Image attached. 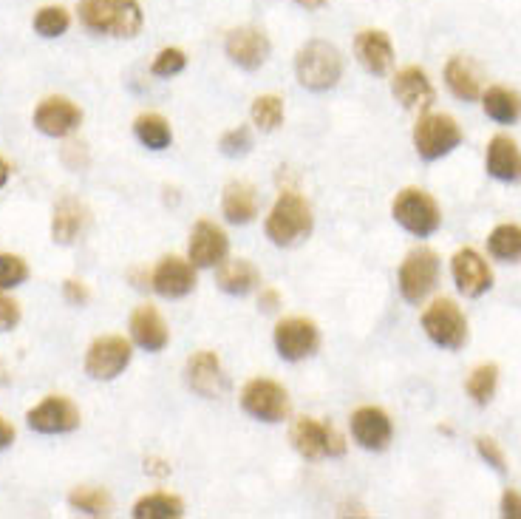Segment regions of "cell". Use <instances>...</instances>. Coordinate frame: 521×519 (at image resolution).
<instances>
[{
	"label": "cell",
	"instance_id": "18",
	"mask_svg": "<svg viewBox=\"0 0 521 519\" xmlns=\"http://www.w3.org/2000/svg\"><path fill=\"white\" fill-rule=\"evenodd\" d=\"M187 386L202 398H219L227 389V378H224V369H221L216 352L202 349L187 361Z\"/></svg>",
	"mask_w": 521,
	"mask_h": 519
},
{
	"label": "cell",
	"instance_id": "16",
	"mask_svg": "<svg viewBox=\"0 0 521 519\" xmlns=\"http://www.w3.org/2000/svg\"><path fill=\"white\" fill-rule=\"evenodd\" d=\"M227 250H230V242H227V233L219 225L202 219L199 225L193 227L190 247H187L193 267H219L221 261L227 259Z\"/></svg>",
	"mask_w": 521,
	"mask_h": 519
},
{
	"label": "cell",
	"instance_id": "41",
	"mask_svg": "<svg viewBox=\"0 0 521 519\" xmlns=\"http://www.w3.org/2000/svg\"><path fill=\"white\" fill-rule=\"evenodd\" d=\"M63 295H66V301L77 304V307L88 304V298H91V293H88V287H85L83 281H74V278L63 284Z\"/></svg>",
	"mask_w": 521,
	"mask_h": 519
},
{
	"label": "cell",
	"instance_id": "4",
	"mask_svg": "<svg viewBox=\"0 0 521 519\" xmlns=\"http://www.w3.org/2000/svg\"><path fill=\"white\" fill-rule=\"evenodd\" d=\"M391 213L411 236H420V239L434 236L442 225V213H439L434 196L420 191V188H405V191L397 193Z\"/></svg>",
	"mask_w": 521,
	"mask_h": 519
},
{
	"label": "cell",
	"instance_id": "9",
	"mask_svg": "<svg viewBox=\"0 0 521 519\" xmlns=\"http://www.w3.org/2000/svg\"><path fill=\"white\" fill-rule=\"evenodd\" d=\"M241 406L247 415L264 423H281L289 415V395L281 383L269 381V378H255L244 386L241 392Z\"/></svg>",
	"mask_w": 521,
	"mask_h": 519
},
{
	"label": "cell",
	"instance_id": "10",
	"mask_svg": "<svg viewBox=\"0 0 521 519\" xmlns=\"http://www.w3.org/2000/svg\"><path fill=\"white\" fill-rule=\"evenodd\" d=\"M292 446H295L298 454L306 457V460L340 457V454L346 451L343 437H340L332 426H326V423H320V420H312V417L295 420V426H292Z\"/></svg>",
	"mask_w": 521,
	"mask_h": 519
},
{
	"label": "cell",
	"instance_id": "43",
	"mask_svg": "<svg viewBox=\"0 0 521 519\" xmlns=\"http://www.w3.org/2000/svg\"><path fill=\"white\" fill-rule=\"evenodd\" d=\"M258 307L264 312H275L281 307V295L275 290H261V298H258Z\"/></svg>",
	"mask_w": 521,
	"mask_h": 519
},
{
	"label": "cell",
	"instance_id": "39",
	"mask_svg": "<svg viewBox=\"0 0 521 519\" xmlns=\"http://www.w3.org/2000/svg\"><path fill=\"white\" fill-rule=\"evenodd\" d=\"M476 451H479V457H482L490 468H496L499 474H505L507 471L505 451L499 449V443H496L493 437H476Z\"/></svg>",
	"mask_w": 521,
	"mask_h": 519
},
{
	"label": "cell",
	"instance_id": "46",
	"mask_svg": "<svg viewBox=\"0 0 521 519\" xmlns=\"http://www.w3.org/2000/svg\"><path fill=\"white\" fill-rule=\"evenodd\" d=\"M9 165H6V162H3V159H0V188H3V185H6V182H9Z\"/></svg>",
	"mask_w": 521,
	"mask_h": 519
},
{
	"label": "cell",
	"instance_id": "45",
	"mask_svg": "<svg viewBox=\"0 0 521 519\" xmlns=\"http://www.w3.org/2000/svg\"><path fill=\"white\" fill-rule=\"evenodd\" d=\"M295 3H298V6H303V9H320V6H323L326 0H295Z\"/></svg>",
	"mask_w": 521,
	"mask_h": 519
},
{
	"label": "cell",
	"instance_id": "21",
	"mask_svg": "<svg viewBox=\"0 0 521 519\" xmlns=\"http://www.w3.org/2000/svg\"><path fill=\"white\" fill-rule=\"evenodd\" d=\"M391 91L405 108H428L437 100V91L420 66H408V69L397 71L391 80Z\"/></svg>",
	"mask_w": 521,
	"mask_h": 519
},
{
	"label": "cell",
	"instance_id": "47",
	"mask_svg": "<svg viewBox=\"0 0 521 519\" xmlns=\"http://www.w3.org/2000/svg\"><path fill=\"white\" fill-rule=\"evenodd\" d=\"M9 383V372H6V366L0 364V386H6Z\"/></svg>",
	"mask_w": 521,
	"mask_h": 519
},
{
	"label": "cell",
	"instance_id": "6",
	"mask_svg": "<svg viewBox=\"0 0 521 519\" xmlns=\"http://www.w3.org/2000/svg\"><path fill=\"white\" fill-rule=\"evenodd\" d=\"M422 329L434 344L451 352L468 344V321L451 298H439L422 312Z\"/></svg>",
	"mask_w": 521,
	"mask_h": 519
},
{
	"label": "cell",
	"instance_id": "15",
	"mask_svg": "<svg viewBox=\"0 0 521 519\" xmlns=\"http://www.w3.org/2000/svg\"><path fill=\"white\" fill-rule=\"evenodd\" d=\"M451 273H454L459 293L465 295V298H479V295H485L493 287L490 264L471 247L456 253L454 261H451Z\"/></svg>",
	"mask_w": 521,
	"mask_h": 519
},
{
	"label": "cell",
	"instance_id": "35",
	"mask_svg": "<svg viewBox=\"0 0 521 519\" xmlns=\"http://www.w3.org/2000/svg\"><path fill=\"white\" fill-rule=\"evenodd\" d=\"M68 26H71V15H68L63 6H43L37 15H34V32L40 37H60L66 35Z\"/></svg>",
	"mask_w": 521,
	"mask_h": 519
},
{
	"label": "cell",
	"instance_id": "11",
	"mask_svg": "<svg viewBox=\"0 0 521 519\" xmlns=\"http://www.w3.org/2000/svg\"><path fill=\"white\" fill-rule=\"evenodd\" d=\"M320 344V332L309 318H284L275 327V349L284 361H303Z\"/></svg>",
	"mask_w": 521,
	"mask_h": 519
},
{
	"label": "cell",
	"instance_id": "25",
	"mask_svg": "<svg viewBox=\"0 0 521 519\" xmlns=\"http://www.w3.org/2000/svg\"><path fill=\"white\" fill-rule=\"evenodd\" d=\"M221 210L227 216V222L233 225H250L258 216V193L250 182H230L224 188Z\"/></svg>",
	"mask_w": 521,
	"mask_h": 519
},
{
	"label": "cell",
	"instance_id": "22",
	"mask_svg": "<svg viewBox=\"0 0 521 519\" xmlns=\"http://www.w3.org/2000/svg\"><path fill=\"white\" fill-rule=\"evenodd\" d=\"M131 335H134L136 344L142 346V349H148V352H162L170 341L165 318H162L159 310L151 307V304H142V307L131 315Z\"/></svg>",
	"mask_w": 521,
	"mask_h": 519
},
{
	"label": "cell",
	"instance_id": "29",
	"mask_svg": "<svg viewBox=\"0 0 521 519\" xmlns=\"http://www.w3.org/2000/svg\"><path fill=\"white\" fill-rule=\"evenodd\" d=\"M136 139L151 148V151H165L170 142H173V131H170V122L162 114H142L134 122Z\"/></svg>",
	"mask_w": 521,
	"mask_h": 519
},
{
	"label": "cell",
	"instance_id": "28",
	"mask_svg": "<svg viewBox=\"0 0 521 519\" xmlns=\"http://www.w3.org/2000/svg\"><path fill=\"white\" fill-rule=\"evenodd\" d=\"M482 105H485V114L493 122H502V125H513L521 120V94L510 91L505 86H493L482 94Z\"/></svg>",
	"mask_w": 521,
	"mask_h": 519
},
{
	"label": "cell",
	"instance_id": "30",
	"mask_svg": "<svg viewBox=\"0 0 521 519\" xmlns=\"http://www.w3.org/2000/svg\"><path fill=\"white\" fill-rule=\"evenodd\" d=\"M182 514H185V502L173 494H165V491L148 494L134 505L136 519H176Z\"/></svg>",
	"mask_w": 521,
	"mask_h": 519
},
{
	"label": "cell",
	"instance_id": "27",
	"mask_svg": "<svg viewBox=\"0 0 521 519\" xmlns=\"http://www.w3.org/2000/svg\"><path fill=\"white\" fill-rule=\"evenodd\" d=\"M445 83L451 88V94L459 97V100H465V103H473V100L482 97V80H479L471 60H465V57H451L448 60Z\"/></svg>",
	"mask_w": 521,
	"mask_h": 519
},
{
	"label": "cell",
	"instance_id": "5",
	"mask_svg": "<svg viewBox=\"0 0 521 519\" xmlns=\"http://www.w3.org/2000/svg\"><path fill=\"white\" fill-rule=\"evenodd\" d=\"M462 139L465 134L459 128V122L448 114H425L414 128V148L428 162H437L442 156L451 154L454 148L462 145Z\"/></svg>",
	"mask_w": 521,
	"mask_h": 519
},
{
	"label": "cell",
	"instance_id": "14",
	"mask_svg": "<svg viewBox=\"0 0 521 519\" xmlns=\"http://www.w3.org/2000/svg\"><path fill=\"white\" fill-rule=\"evenodd\" d=\"M80 122H83V111L66 97H49L34 111V128L54 139L74 134L80 128Z\"/></svg>",
	"mask_w": 521,
	"mask_h": 519
},
{
	"label": "cell",
	"instance_id": "2",
	"mask_svg": "<svg viewBox=\"0 0 521 519\" xmlns=\"http://www.w3.org/2000/svg\"><path fill=\"white\" fill-rule=\"evenodd\" d=\"M295 74L298 83L309 91H329L343 77V57L337 46L326 40H309L295 57Z\"/></svg>",
	"mask_w": 521,
	"mask_h": 519
},
{
	"label": "cell",
	"instance_id": "23",
	"mask_svg": "<svg viewBox=\"0 0 521 519\" xmlns=\"http://www.w3.org/2000/svg\"><path fill=\"white\" fill-rule=\"evenodd\" d=\"M488 173L499 182H521V151L505 134L488 142Z\"/></svg>",
	"mask_w": 521,
	"mask_h": 519
},
{
	"label": "cell",
	"instance_id": "37",
	"mask_svg": "<svg viewBox=\"0 0 521 519\" xmlns=\"http://www.w3.org/2000/svg\"><path fill=\"white\" fill-rule=\"evenodd\" d=\"M187 66V54L182 49H176V46H168V49H162V52L153 57L151 63V71L156 77H176V74H182Z\"/></svg>",
	"mask_w": 521,
	"mask_h": 519
},
{
	"label": "cell",
	"instance_id": "31",
	"mask_svg": "<svg viewBox=\"0 0 521 519\" xmlns=\"http://www.w3.org/2000/svg\"><path fill=\"white\" fill-rule=\"evenodd\" d=\"M488 250L499 261H521V227L499 225L488 236Z\"/></svg>",
	"mask_w": 521,
	"mask_h": 519
},
{
	"label": "cell",
	"instance_id": "34",
	"mask_svg": "<svg viewBox=\"0 0 521 519\" xmlns=\"http://www.w3.org/2000/svg\"><path fill=\"white\" fill-rule=\"evenodd\" d=\"M253 122L261 131H278L284 125V100L275 94H261L253 103Z\"/></svg>",
	"mask_w": 521,
	"mask_h": 519
},
{
	"label": "cell",
	"instance_id": "3",
	"mask_svg": "<svg viewBox=\"0 0 521 519\" xmlns=\"http://www.w3.org/2000/svg\"><path fill=\"white\" fill-rule=\"evenodd\" d=\"M309 233H312V208L306 205L301 193L284 191L267 216L269 242L278 247H292L303 242Z\"/></svg>",
	"mask_w": 521,
	"mask_h": 519
},
{
	"label": "cell",
	"instance_id": "20",
	"mask_svg": "<svg viewBox=\"0 0 521 519\" xmlns=\"http://www.w3.org/2000/svg\"><path fill=\"white\" fill-rule=\"evenodd\" d=\"M354 54L369 74H386L394 63V46L383 29H363L354 37Z\"/></svg>",
	"mask_w": 521,
	"mask_h": 519
},
{
	"label": "cell",
	"instance_id": "33",
	"mask_svg": "<svg viewBox=\"0 0 521 519\" xmlns=\"http://www.w3.org/2000/svg\"><path fill=\"white\" fill-rule=\"evenodd\" d=\"M496 386H499V366L496 364H482L476 366L471 372V378L465 383L468 395L473 398V403L479 406H488L493 395H496Z\"/></svg>",
	"mask_w": 521,
	"mask_h": 519
},
{
	"label": "cell",
	"instance_id": "44",
	"mask_svg": "<svg viewBox=\"0 0 521 519\" xmlns=\"http://www.w3.org/2000/svg\"><path fill=\"white\" fill-rule=\"evenodd\" d=\"M12 443H15V426H12L9 420L0 417V451L9 449Z\"/></svg>",
	"mask_w": 521,
	"mask_h": 519
},
{
	"label": "cell",
	"instance_id": "19",
	"mask_svg": "<svg viewBox=\"0 0 521 519\" xmlns=\"http://www.w3.org/2000/svg\"><path fill=\"white\" fill-rule=\"evenodd\" d=\"M151 287L162 298H185L196 287V270L193 264L179 256H168L156 264L151 276Z\"/></svg>",
	"mask_w": 521,
	"mask_h": 519
},
{
	"label": "cell",
	"instance_id": "38",
	"mask_svg": "<svg viewBox=\"0 0 521 519\" xmlns=\"http://www.w3.org/2000/svg\"><path fill=\"white\" fill-rule=\"evenodd\" d=\"M221 154L224 156H244L250 148H253V134H250V128H233V131H227L219 142Z\"/></svg>",
	"mask_w": 521,
	"mask_h": 519
},
{
	"label": "cell",
	"instance_id": "13",
	"mask_svg": "<svg viewBox=\"0 0 521 519\" xmlns=\"http://www.w3.org/2000/svg\"><path fill=\"white\" fill-rule=\"evenodd\" d=\"M29 426L40 434H66L80 426V409L63 395H51L26 415Z\"/></svg>",
	"mask_w": 521,
	"mask_h": 519
},
{
	"label": "cell",
	"instance_id": "12",
	"mask_svg": "<svg viewBox=\"0 0 521 519\" xmlns=\"http://www.w3.org/2000/svg\"><path fill=\"white\" fill-rule=\"evenodd\" d=\"M224 52H227V57L236 63L238 69L255 71L267 63L269 52H272V43H269V37L264 35L261 29H255V26H241V29H233V32L227 35Z\"/></svg>",
	"mask_w": 521,
	"mask_h": 519
},
{
	"label": "cell",
	"instance_id": "26",
	"mask_svg": "<svg viewBox=\"0 0 521 519\" xmlns=\"http://www.w3.org/2000/svg\"><path fill=\"white\" fill-rule=\"evenodd\" d=\"M219 287L230 295H247L253 293L255 287L261 284V273L255 270L253 261L247 259H233L221 261L219 264Z\"/></svg>",
	"mask_w": 521,
	"mask_h": 519
},
{
	"label": "cell",
	"instance_id": "7",
	"mask_svg": "<svg viewBox=\"0 0 521 519\" xmlns=\"http://www.w3.org/2000/svg\"><path fill=\"white\" fill-rule=\"evenodd\" d=\"M131 341L122 335H102L85 352V372L94 381H114L131 364Z\"/></svg>",
	"mask_w": 521,
	"mask_h": 519
},
{
	"label": "cell",
	"instance_id": "40",
	"mask_svg": "<svg viewBox=\"0 0 521 519\" xmlns=\"http://www.w3.org/2000/svg\"><path fill=\"white\" fill-rule=\"evenodd\" d=\"M17 321H20V307H17L12 298L0 295V332L15 329Z\"/></svg>",
	"mask_w": 521,
	"mask_h": 519
},
{
	"label": "cell",
	"instance_id": "24",
	"mask_svg": "<svg viewBox=\"0 0 521 519\" xmlns=\"http://www.w3.org/2000/svg\"><path fill=\"white\" fill-rule=\"evenodd\" d=\"M85 225H88V210L77 202V199H63L54 208V219H51V236L57 244H74L83 236Z\"/></svg>",
	"mask_w": 521,
	"mask_h": 519
},
{
	"label": "cell",
	"instance_id": "32",
	"mask_svg": "<svg viewBox=\"0 0 521 519\" xmlns=\"http://www.w3.org/2000/svg\"><path fill=\"white\" fill-rule=\"evenodd\" d=\"M68 502H71L74 511H83L88 517H105V514H111V505H114L108 491H102V488H88V485L74 488Z\"/></svg>",
	"mask_w": 521,
	"mask_h": 519
},
{
	"label": "cell",
	"instance_id": "36",
	"mask_svg": "<svg viewBox=\"0 0 521 519\" xmlns=\"http://www.w3.org/2000/svg\"><path fill=\"white\" fill-rule=\"evenodd\" d=\"M26 278H29L26 261L20 259V256H12V253H0V290L20 287Z\"/></svg>",
	"mask_w": 521,
	"mask_h": 519
},
{
	"label": "cell",
	"instance_id": "1",
	"mask_svg": "<svg viewBox=\"0 0 521 519\" xmlns=\"http://www.w3.org/2000/svg\"><path fill=\"white\" fill-rule=\"evenodd\" d=\"M80 20L88 32L108 37H136L142 32L139 0H80Z\"/></svg>",
	"mask_w": 521,
	"mask_h": 519
},
{
	"label": "cell",
	"instance_id": "17",
	"mask_svg": "<svg viewBox=\"0 0 521 519\" xmlns=\"http://www.w3.org/2000/svg\"><path fill=\"white\" fill-rule=\"evenodd\" d=\"M352 434L360 449L383 451L388 449V443L394 437V426H391V417L383 409L363 406L352 415Z\"/></svg>",
	"mask_w": 521,
	"mask_h": 519
},
{
	"label": "cell",
	"instance_id": "42",
	"mask_svg": "<svg viewBox=\"0 0 521 519\" xmlns=\"http://www.w3.org/2000/svg\"><path fill=\"white\" fill-rule=\"evenodd\" d=\"M502 514L510 519H521V494L519 491H505V497H502Z\"/></svg>",
	"mask_w": 521,
	"mask_h": 519
},
{
	"label": "cell",
	"instance_id": "8",
	"mask_svg": "<svg viewBox=\"0 0 521 519\" xmlns=\"http://www.w3.org/2000/svg\"><path fill=\"white\" fill-rule=\"evenodd\" d=\"M439 256L434 250H414L400 264V293L408 304H420L425 295L437 287Z\"/></svg>",
	"mask_w": 521,
	"mask_h": 519
}]
</instances>
